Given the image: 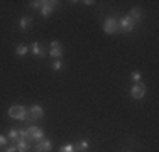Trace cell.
Returning a JSON list of instances; mask_svg holds the SVG:
<instances>
[{"label":"cell","instance_id":"cell-14","mask_svg":"<svg viewBox=\"0 0 159 152\" xmlns=\"http://www.w3.org/2000/svg\"><path fill=\"white\" fill-rule=\"evenodd\" d=\"M88 147H90L88 140H80L76 145H75V150L76 152H85V150H88Z\"/></svg>","mask_w":159,"mask_h":152},{"label":"cell","instance_id":"cell-9","mask_svg":"<svg viewBox=\"0 0 159 152\" xmlns=\"http://www.w3.org/2000/svg\"><path fill=\"white\" fill-rule=\"evenodd\" d=\"M52 150V142L49 139H43L39 142H36L34 145V152H51Z\"/></svg>","mask_w":159,"mask_h":152},{"label":"cell","instance_id":"cell-20","mask_svg":"<svg viewBox=\"0 0 159 152\" xmlns=\"http://www.w3.org/2000/svg\"><path fill=\"white\" fill-rule=\"evenodd\" d=\"M130 78H132V81H134V83H139V81H141V73H139V71H134V73L130 74Z\"/></svg>","mask_w":159,"mask_h":152},{"label":"cell","instance_id":"cell-23","mask_svg":"<svg viewBox=\"0 0 159 152\" xmlns=\"http://www.w3.org/2000/svg\"><path fill=\"white\" fill-rule=\"evenodd\" d=\"M81 3H85V5H93L95 2H93V0H85V2H81Z\"/></svg>","mask_w":159,"mask_h":152},{"label":"cell","instance_id":"cell-22","mask_svg":"<svg viewBox=\"0 0 159 152\" xmlns=\"http://www.w3.org/2000/svg\"><path fill=\"white\" fill-rule=\"evenodd\" d=\"M5 152H17V147L16 145H10V147H7Z\"/></svg>","mask_w":159,"mask_h":152},{"label":"cell","instance_id":"cell-16","mask_svg":"<svg viewBox=\"0 0 159 152\" xmlns=\"http://www.w3.org/2000/svg\"><path fill=\"white\" fill-rule=\"evenodd\" d=\"M27 51H29V47L25 44H19L16 47V54L17 56H25V54H27Z\"/></svg>","mask_w":159,"mask_h":152},{"label":"cell","instance_id":"cell-1","mask_svg":"<svg viewBox=\"0 0 159 152\" xmlns=\"http://www.w3.org/2000/svg\"><path fill=\"white\" fill-rule=\"evenodd\" d=\"M44 139V130L41 127L31 125L29 128H25V140H31V142H39Z\"/></svg>","mask_w":159,"mask_h":152},{"label":"cell","instance_id":"cell-18","mask_svg":"<svg viewBox=\"0 0 159 152\" xmlns=\"http://www.w3.org/2000/svg\"><path fill=\"white\" fill-rule=\"evenodd\" d=\"M29 7H31V9H39L41 10V7H43V0H34V2L29 3Z\"/></svg>","mask_w":159,"mask_h":152},{"label":"cell","instance_id":"cell-15","mask_svg":"<svg viewBox=\"0 0 159 152\" xmlns=\"http://www.w3.org/2000/svg\"><path fill=\"white\" fill-rule=\"evenodd\" d=\"M7 139H9V140H12V142L16 144L17 140H19V130H16V128H10V130H9V134H7Z\"/></svg>","mask_w":159,"mask_h":152},{"label":"cell","instance_id":"cell-4","mask_svg":"<svg viewBox=\"0 0 159 152\" xmlns=\"http://www.w3.org/2000/svg\"><path fill=\"white\" fill-rule=\"evenodd\" d=\"M103 32L108 34V36H113V34L120 32L119 30V20L115 17H107L103 22Z\"/></svg>","mask_w":159,"mask_h":152},{"label":"cell","instance_id":"cell-6","mask_svg":"<svg viewBox=\"0 0 159 152\" xmlns=\"http://www.w3.org/2000/svg\"><path fill=\"white\" fill-rule=\"evenodd\" d=\"M134 27H135V22L132 20L129 15H124V17L119 20V30H122V32H125V34L132 32Z\"/></svg>","mask_w":159,"mask_h":152},{"label":"cell","instance_id":"cell-12","mask_svg":"<svg viewBox=\"0 0 159 152\" xmlns=\"http://www.w3.org/2000/svg\"><path fill=\"white\" fill-rule=\"evenodd\" d=\"M31 24H32V17H29V15H24V17H20V20H19V27L22 30H27L31 27Z\"/></svg>","mask_w":159,"mask_h":152},{"label":"cell","instance_id":"cell-11","mask_svg":"<svg viewBox=\"0 0 159 152\" xmlns=\"http://www.w3.org/2000/svg\"><path fill=\"white\" fill-rule=\"evenodd\" d=\"M31 51H32V54L36 56V58H43L44 56V49L39 42H32L31 44Z\"/></svg>","mask_w":159,"mask_h":152},{"label":"cell","instance_id":"cell-5","mask_svg":"<svg viewBox=\"0 0 159 152\" xmlns=\"http://www.w3.org/2000/svg\"><path fill=\"white\" fill-rule=\"evenodd\" d=\"M146 91H147V88H146V85L144 83H134L132 85V88H130V96L134 98V100H142L144 98V95H146Z\"/></svg>","mask_w":159,"mask_h":152},{"label":"cell","instance_id":"cell-19","mask_svg":"<svg viewBox=\"0 0 159 152\" xmlns=\"http://www.w3.org/2000/svg\"><path fill=\"white\" fill-rule=\"evenodd\" d=\"M51 66H52V69H54V71H59V69L63 68L61 59H54V61H52V64H51Z\"/></svg>","mask_w":159,"mask_h":152},{"label":"cell","instance_id":"cell-3","mask_svg":"<svg viewBox=\"0 0 159 152\" xmlns=\"http://www.w3.org/2000/svg\"><path fill=\"white\" fill-rule=\"evenodd\" d=\"M9 117L10 118H16V120H24L25 122V117H27V108L22 105H12L9 108Z\"/></svg>","mask_w":159,"mask_h":152},{"label":"cell","instance_id":"cell-8","mask_svg":"<svg viewBox=\"0 0 159 152\" xmlns=\"http://www.w3.org/2000/svg\"><path fill=\"white\" fill-rule=\"evenodd\" d=\"M58 3L59 2H52V0H43V7H41V15H43V17H48L49 14L52 12V10L56 9V7H58Z\"/></svg>","mask_w":159,"mask_h":152},{"label":"cell","instance_id":"cell-21","mask_svg":"<svg viewBox=\"0 0 159 152\" xmlns=\"http://www.w3.org/2000/svg\"><path fill=\"white\" fill-rule=\"evenodd\" d=\"M7 142H9L7 135H2V134H0V149H2V147H5V145H7Z\"/></svg>","mask_w":159,"mask_h":152},{"label":"cell","instance_id":"cell-2","mask_svg":"<svg viewBox=\"0 0 159 152\" xmlns=\"http://www.w3.org/2000/svg\"><path fill=\"white\" fill-rule=\"evenodd\" d=\"M44 117V108L41 105H32L31 108L27 110V117H25V122H29V123H32V122L39 120Z\"/></svg>","mask_w":159,"mask_h":152},{"label":"cell","instance_id":"cell-10","mask_svg":"<svg viewBox=\"0 0 159 152\" xmlns=\"http://www.w3.org/2000/svg\"><path fill=\"white\" fill-rule=\"evenodd\" d=\"M16 147H17V152H31V144L27 140H17L16 142Z\"/></svg>","mask_w":159,"mask_h":152},{"label":"cell","instance_id":"cell-7","mask_svg":"<svg viewBox=\"0 0 159 152\" xmlns=\"http://www.w3.org/2000/svg\"><path fill=\"white\" fill-rule=\"evenodd\" d=\"M63 46L59 41H51L49 42V56L51 58H54V59H61V56H63Z\"/></svg>","mask_w":159,"mask_h":152},{"label":"cell","instance_id":"cell-13","mask_svg":"<svg viewBox=\"0 0 159 152\" xmlns=\"http://www.w3.org/2000/svg\"><path fill=\"white\" fill-rule=\"evenodd\" d=\"M129 17H130L132 20H134L135 24H137V22L142 19V10L139 9V7H134V9H132L130 12H129Z\"/></svg>","mask_w":159,"mask_h":152},{"label":"cell","instance_id":"cell-17","mask_svg":"<svg viewBox=\"0 0 159 152\" xmlns=\"http://www.w3.org/2000/svg\"><path fill=\"white\" fill-rule=\"evenodd\" d=\"M58 152H76V150H75V145H73V144H64V145L59 147Z\"/></svg>","mask_w":159,"mask_h":152}]
</instances>
